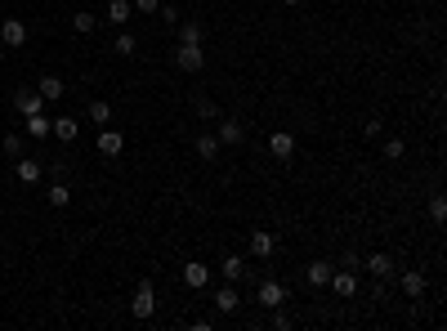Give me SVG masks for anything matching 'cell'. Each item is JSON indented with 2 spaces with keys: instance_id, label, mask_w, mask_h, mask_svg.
Returning a JSON list of instances; mask_svg holds the SVG:
<instances>
[{
  "instance_id": "obj_20",
  "label": "cell",
  "mask_w": 447,
  "mask_h": 331,
  "mask_svg": "<svg viewBox=\"0 0 447 331\" xmlns=\"http://www.w3.org/2000/svg\"><path fill=\"white\" fill-rule=\"evenodd\" d=\"M273 247H278V238H273V233H251V255H260V260H264V255H273Z\"/></svg>"
},
{
  "instance_id": "obj_12",
  "label": "cell",
  "mask_w": 447,
  "mask_h": 331,
  "mask_svg": "<svg viewBox=\"0 0 447 331\" xmlns=\"http://www.w3.org/2000/svg\"><path fill=\"white\" fill-rule=\"evenodd\" d=\"M50 135L59 139V144H72L76 135H81V121H72V117H54V126H50Z\"/></svg>"
},
{
  "instance_id": "obj_27",
  "label": "cell",
  "mask_w": 447,
  "mask_h": 331,
  "mask_svg": "<svg viewBox=\"0 0 447 331\" xmlns=\"http://www.w3.org/2000/svg\"><path fill=\"white\" fill-rule=\"evenodd\" d=\"M45 197H50V206H68V202H72V188H68V184H54Z\"/></svg>"
},
{
  "instance_id": "obj_3",
  "label": "cell",
  "mask_w": 447,
  "mask_h": 331,
  "mask_svg": "<svg viewBox=\"0 0 447 331\" xmlns=\"http://www.w3.org/2000/svg\"><path fill=\"white\" fill-rule=\"evenodd\" d=\"M175 68L179 72H202L206 68V50L202 45H179L175 50Z\"/></svg>"
},
{
  "instance_id": "obj_4",
  "label": "cell",
  "mask_w": 447,
  "mask_h": 331,
  "mask_svg": "<svg viewBox=\"0 0 447 331\" xmlns=\"http://www.w3.org/2000/svg\"><path fill=\"white\" fill-rule=\"evenodd\" d=\"M0 45H5V50L27 45V23L23 18H5V23H0Z\"/></svg>"
},
{
  "instance_id": "obj_29",
  "label": "cell",
  "mask_w": 447,
  "mask_h": 331,
  "mask_svg": "<svg viewBox=\"0 0 447 331\" xmlns=\"http://www.w3.org/2000/svg\"><path fill=\"white\" fill-rule=\"evenodd\" d=\"M94 23H99V18H94L90 9H81V14H72V27H76V32H94Z\"/></svg>"
},
{
  "instance_id": "obj_22",
  "label": "cell",
  "mask_w": 447,
  "mask_h": 331,
  "mask_svg": "<svg viewBox=\"0 0 447 331\" xmlns=\"http://www.w3.org/2000/svg\"><path fill=\"white\" fill-rule=\"evenodd\" d=\"M202 41H206L202 23H179V45H202Z\"/></svg>"
},
{
  "instance_id": "obj_19",
  "label": "cell",
  "mask_w": 447,
  "mask_h": 331,
  "mask_svg": "<svg viewBox=\"0 0 447 331\" xmlns=\"http://www.w3.org/2000/svg\"><path fill=\"white\" fill-rule=\"evenodd\" d=\"M220 273H224V282H242V273H246L242 255H224V260H220Z\"/></svg>"
},
{
  "instance_id": "obj_17",
  "label": "cell",
  "mask_w": 447,
  "mask_h": 331,
  "mask_svg": "<svg viewBox=\"0 0 447 331\" xmlns=\"http://www.w3.org/2000/svg\"><path fill=\"white\" fill-rule=\"evenodd\" d=\"M331 273H336V264H331V260H313L309 264V287H327Z\"/></svg>"
},
{
  "instance_id": "obj_26",
  "label": "cell",
  "mask_w": 447,
  "mask_h": 331,
  "mask_svg": "<svg viewBox=\"0 0 447 331\" xmlns=\"http://www.w3.org/2000/svg\"><path fill=\"white\" fill-rule=\"evenodd\" d=\"M90 121H94V126H103V121H112V108H108V103H103V99H94V103H90Z\"/></svg>"
},
{
  "instance_id": "obj_23",
  "label": "cell",
  "mask_w": 447,
  "mask_h": 331,
  "mask_svg": "<svg viewBox=\"0 0 447 331\" xmlns=\"http://www.w3.org/2000/svg\"><path fill=\"white\" fill-rule=\"evenodd\" d=\"M220 139H215V135H202V139H197V157H206V162H215V157H220Z\"/></svg>"
},
{
  "instance_id": "obj_14",
  "label": "cell",
  "mask_w": 447,
  "mask_h": 331,
  "mask_svg": "<svg viewBox=\"0 0 447 331\" xmlns=\"http://www.w3.org/2000/svg\"><path fill=\"white\" fill-rule=\"evenodd\" d=\"M403 296H407V300H421V296H425V273H421V269H407V273H403Z\"/></svg>"
},
{
  "instance_id": "obj_32",
  "label": "cell",
  "mask_w": 447,
  "mask_h": 331,
  "mask_svg": "<svg viewBox=\"0 0 447 331\" xmlns=\"http://www.w3.org/2000/svg\"><path fill=\"white\" fill-rule=\"evenodd\" d=\"M197 117L202 121H220V108H215L211 99H197Z\"/></svg>"
},
{
  "instance_id": "obj_8",
  "label": "cell",
  "mask_w": 447,
  "mask_h": 331,
  "mask_svg": "<svg viewBox=\"0 0 447 331\" xmlns=\"http://www.w3.org/2000/svg\"><path fill=\"white\" fill-rule=\"evenodd\" d=\"M269 153L278 157V162H291V157H296V135H287V130H278V135L269 139Z\"/></svg>"
},
{
  "instance_id": "obj_31",
  "label": "cell",
  "mask_w": 447,
  "mask_h": 331,
  "mask_svg": "<svg viewBox=\"0 0 447 331\" xmlns=\"http://www.w3.org/2000/svg\"><path fill=\"white\" fill-rule=\"evenodd\" d=\"M430 220H434V224L447 220V197H430Z\"/></svg>"
},
{
  "instance_id": "obj_37",
  "label": "cell",
  "mask_w": 447,
  "mask_h": 331,
  "mask_svg": "<svg viewBox=\"0 0 447 331\" xmlns=\"http://www.w3.org/2000/svg\"><path fill=\"white\" fill-rule=\"evenodd\" d=\"M0 59H5V45H0Z\"/></svg>"
},
{
  "instance_id": "obj_1",
  "label": "cell",
  "mask_w": 447,
  "mask_h": 331,
  "mask_svg": "<svg viewBox=\"0 0 447 331\" xmlns=\"http://www.w3.org/2000/svg\"><path fill=\"white\" fill-rule=\"evenodd\" d=\"M363 269L372 273V278L389 282V278H394V273H398V260H394V255H389V251H376V255H367V260H363Z\"/></svg>"
},
{
  "instance_id": "obj_11",
  "label": "cell",
  "mask_w": 447,
  "mask_h": 331,
  "mask_svg": "<svg viewBox=\"0 0 447 331\" xmlns=\"http://www.w3.org/2000/svg\"><path fill=\"white\" fill-rule=\"evenodd\" d=\"M14 175H18V184H41V162H32V157H18L14 162Z\"/></svg>"
},
{
  "instance_id": "obj_5",
  "label": "cell",
  "mask_w": 447,
  "mask_h": 331,
  "mask_svg": "<svg viewBox=\"0 0 447 331\" xmlns=\"http://www.w3.org/2000/svg\"><path fill=\"white\" fill-rule=\"evenodd\" d=\"M14 108L23 112V117H36V112H45V99H41V90H32V85L14 90Z\"/></svg>"
},
{
  "instance_id": "obj_30",
  "label": "cell",
  "mask_w": 447,
  "mask_h": 331,
  "mask_svg": "<svg viewBox=\"0 0 447 331\" xmlns=\"http://www.w3.org/2000/svg\"><path fill=\"white\" fill-rule=\"evenodd\" d=\"M0 148H5V157H23V135H5V144H0Z\"/></svg>"
},
{
  "instance_id": "obj_35",
  "label": "cell",
  "mask_w": 447,
  "mask_h": 331,
  "mask_svg": "<svg viewBox=\"0 0 447 331\" xmlns=\"http://www.w3.org/2000/svg\"><path fill=\"white\" fill-rule=\"evenodd\" d=\"M157 5H161V0H135L139 14H157Z\"/></svg>"
},
{
  "instance_id": "obj_24",
  "label": "cell",
  "mask_w": 447,
  "mask_h": 331,
  "mask_svg": "<svg viewBox=\"0 0 447 331\" xmlns=\"http://www.w3.org/2000/svg\"><path fill=\"white\" fill-rule=\"evenodd\" d=\"M112 50H117L121 59H130V54H135V36H130V32H117V41H112Z\"/></svg>"
},
{
  "instance_id": "obj_15",
  "label": "cell",
  "mask_w": 447,
  "mask_h": 331,
  "mask_svg": "<svg viewBox=\"0 0 447 331\" xmlns=\"http://www.w3.org/2000/svg\"><path fill=\"white\" fill-rule=\"evenodd\" d=\"M36 90H41V99H45V103L63 99V77H54V72H45V77L36 81Z\"/></svg>"
},
{
  "instance_id": "obj_9",
  "label": "cell",
  "mask_w": 447,
  "mask_h": 331,
  "mask_svg": "<svg viewBox=\"0 0 447 331\" xmlns=\"http://www.w3.org/2000/svg\"><path fill=\"white\" fill-rule=\"evenodd\" d=\"M237 305H242V296H237V282H224V287L215 291V309H220V314H237Z\"/></svg>"
},
{
  "instance_id": "obj_6",
  "label": "cell",
  "mask_w": 447,
  "mask_h": 331,
  "mask_svg": "<svg viewBox=\"0 0 447 331\" xmlns=\"http://www.w3.org/2000/svg\"><path fill=\"white\" fill-rule=\"evenodd\" d=\"M336 296H345V300H354L358 296V278H354V269H336L331 273V282H327Z\"/></svg>"
},
{
  "instance_id": "obj_28",
  "label": "cell",
  "mask_w": 447,
  "mask_h": 331,
  "mask_svg": "<svg viewBox=\"0 0 447 331\" xmlns=\"http://www.w3.org/2000/svg\"><path fill=\"white\" fill-rule=\"evenodd\" d=\"M403 153H407L403 139H385V162H403Z\"/></svg>"
},
{
  "instance_id": "obj_33",
  "label": "cell",
  "mask_w": 447,
  "mask_h": 331,
  "mask_svg": "<svg viewBox=\"0 0 447 331\" xmlns=\"http://www.w3.org/2000/svg\"><path fill=\"white\" fill-rule=\"evenodd\" d=\"M269 314H273V318H269V327H273V331H287V327H291V318L282 314V309H269Z\"/></svg>"
},
{
  "instance_id": "obj_13",
  "label": "cell",
  "mask_w": 447,
  "mask_h": 331,
  "mask_svg": "<svg viewBox=\"0 0 447 331\" xmlns=\"http://www.w3.org/2000/svg\"><path fill=\"white\" fill-rule=\"evenodd\" d=\"M242 135H246V130H242V121H228V117H220V130H215V139H220V144L233 148V144H242Z\"/></svg>"
},
{
  "instance_id": "obj_36",
  "label": "cell",
  "mask_w": 447,
  "mask_h": 331,
  "mask_svg": "<svg viewBox=\"0 0 447 331\" xmlns=\"http://www.w3.org/2000/svg\"><path fill=\"white\" fill-rule=\"evenodd\" d=\"M282 5H287V9H296V5H304V0H282Z\"/></svg>"
},
{
  "instance_id": "obj_25",
  "label": "cell",
  "mask_w": 447,
  "mask_h": 331,
  "mask_svg": "<svg viewBox=\"0 0 447 331\" xmlns=\"http://www.w3.org/2000/svg\"><path fill=\"white\" fill-rule=\"evenodd\" d=\"M157 14H161V23H166V27H179V23H184L179 5H157Z\"/></svg>"
},
{
  "instance_id": "obj_34",
  "label": "cell",
  "mask_w": 447,
  "mask_h": 331,
  "mask_svg": "<svg viewBox=\"0 0 447 331\" xmlns=\"http://www.w3.org/2000/svg\"><path fill=\"white\" fill-rule=\"evenodd\" d=\"M340 269H363V255H358V251H345V260H340Z\"/></svg>"
},
{
  "instance_id": "obj_18",
  "label": "cell",
  "mask_w": 447,
  "mask_h": 331,
  "mask_svg": "<svg viewBox=\"0 0 447 331\" xmlns=\"http://www.w3.org/2000/svg\"><path fill=\"white\" fill-rule=\"evenodd\" d=\"M121 148H126V139H121L117 130H99V153L103 157H117Z\"/></svg>"
},
{
  "instance_id": "obj_16",
  "label": "cell",
  "mask_w": 447,
  "mask_h": 331,
  "mask_svg": "<svg viewBox=\"0 0 447 331\" xmlns=\"http://www.w3.org/2000/svg\"><path fill=\"white\" fill-rule=\"evenodd\" d=\"M206 282H211V269H206V264H184V287L202 291Z\"/></svg>"
},
{
  "instance_id": "obj_2",
  "label": "cell",
  "mask_w": 447,
  "mask_h": 331,
  "mask_svg": "<svg viewBox=\"0 0 447 331\" xmlns=\"http://www.w3.org/2000/svg\"><path fill=\"white\" fill-rule=\"evenodd\" d=\"M130 309H135L139 323H144V318H152V309H157V291H152V282H148V278L135 287V300H130Z\"/></svg>"
},
{
  "instance_id": "obj_10",
  "label": "cell",
  "mask_w": 447,
  "mask_h": 331,
  "mask_svg": "<svg viewBox=\"0 0 447 331\" xmlns=\"http://www.w3.org/2000/svg\"><path fill=\"white\" fill-rule=\"evenodd\" d=\"M103 18H108V23H117V27H126L130 18H135V5H130V0H108Z\"/></svg>"
},
{
  "instance_id": "obj_7",
  "label": "cell",
  "mask_w": 447,
  "mask_h": 331,
  "mask_svg": "<svg viewBox=\"0 0 447 331\" xmlns=\"http://www.w3.org/2000/svg\"><path fill=\"white\" fill-rule=\"evenodd\" d=\"M255 300H260L264 309H282V305L291 300V291L282 287V282H264V287H260V296H255Z\"/></svg>"
},
{
  "instance_id": "obj_21",
  "label": "cell",
  "mask_w": 447,
  "mask_h": 331,
  "mask_svg": "<svg viewBox=\"0 0 447 331\" xmlns=\"http://www.w3.org/2000/svg\"><path fill=\"white\" fill-rule=\"evenodd\" d=\"M50 126H54V117H45V112L27 117V135H32V139H50Z\"/></svg>"
}]
</instances>
